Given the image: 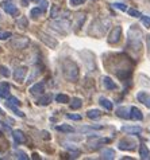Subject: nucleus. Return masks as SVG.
Wrapping results in <instances>:
<instances>
[{
    "label": "nucleus",
    "instance_id": "b1692460",
    "mask_svg": "<svg viewBox=\"0 0 150 160\" xmlns=\"http://www.w3.org/2000/svg\"><path fill=\"white\" fill-rule=\"evenodd\" d=\"M16 26L19 27L20 30H26L29 27V20H27V18L26 16H20L19 19H18V22H16Z\"/></svg>",
    "mask_w": 150,
    "mask_h": 160
},
{
    "label": "nucleus",
    "instance_id": "473e14b6",
    "mask_svg": "<svg viewBox=\"0 0 150 160\" xmlns=\"http://www.w3.org/2000/svg\"><path fill=\"white\" fill-rule=\"evenodd\" d=\"M0 74H2L3 77L8 78L11 75V72H10V69H8L7 66H0Z\"/></svg>",
    "mask_w": 150,
    "mask_h": 160
},
{
    "label": "nucleus",
    "instance_id": "79ce46f5",
    "mask_svg": "<svg viewBox=\"0 0 150 160\" xmlns=\"http://www.w3.org/2000/svg\"><path fill=\"white\" fill-rule=\"evenodd\" d=\"M0 127H2L4 131H7V132H11V133H12V129H11V128L7 125V124H4V122H0Z\"/></svg>",
    "mask_w": 150,
    "mask_h": 160
},
{
    "label": "nucleus",
    "instance_id": "a19ab883",
    "mask_svg": "<svg viewBox=\"0 0 150 160\" xmlns=\"http://www.w3.org/2000/svg\"><path fill=\"white\" fill-rule=\"evenodd\" d=\"M67 117L69 118V120H81V116L80 114H67Z\"/></svg>",
    "mask_w": 150,
    "mask_h": 160
},
{
    "label": "nucleus",
    "instance_id": "c03bdc74",
    "mask_svg": "<svg viewBox=\"0 0 150 160\" xmlns=\"http://www.w3.org/2000/svg\"><path fill=\"white\" fill-rule=\"evenodd\" d=\"M42 139L43 140H50V135L46 131H42Z\"/></svg>",
    "mask_w": 150,
    "mask_h": 160
},
{
    "label": "nucleus",
    "instance_id": "393cba45",
    "mask_svg": "<svg viewBox=\"0 0 150 160\" xmlns=\"http://www.w3.org/2000/svg\"><path fill=\"white\" fill-rule=\"evenodd\" d=\"M81 106H83V100L81 98H78V97L72 98V102H70V109L77 110V109H80Z\"/></svg>",
    "mask_w": 150,
    "mask_h": 160
},
{
    "label": "nucleus",
    "instance_id": "dca6fc26",
    "mask_svg": "<svg viewBox=\"0 0 150 160\" xmlns=\"http://www.w3.org/2000/svg\"><path fill=\"white\" fill-rule=\"evenodd\" d=\"M103 86L107 89V90H116V89H118V85L108 77V75L103 77Z\"/></svg>",
    "mask_w": 150,
    "mask_h": 160
},
{
    "label": "nucleus",
    "instance_id": "7ed1b4c3",
    "mask_svg": "<svg viewBox=\"0 0 150 160\" xmlns=\"http://www.w3.org/2000/svg\"><path fill=\"white\" fill-rule=\"evenodd\" d=\"M110 27V20L108 19H96L94 23H92L91 26V28H89V35H95L96 32V30H99L98 31V37H101V35H104L105 34V31L108 30Z\"/></svg>",
    "mask_w": 150,
    "mask_h": 160
},
{
    "label": "nucleus",
    "instance_id": "c9c22d12",
    "mask_svg": "<svg viewBox=\"0 0 150 160\" xmlns=\"http://www.w3.org/2000/svg\"><path fill=\"white\" fill-rule=\"evenodd\" d=\"M6 102H10V104H14V105H20V101L18 100L16 97H14V96H8Z\"/></svg>",
    "mask_w": 150,
    "mask_h": 160
},
{
    "label": "nucleus",
    "instance_id": "9b49d317",
    "mask_svg": "<svg viewBox=\"0 0 150 160\" xmlns=\"http://www.w3.org/2000/svg\"><path fill=\"white\" fill-rule=\"evenodd\" d=\"M29 92L31 93L33 96H41V94H43V92H45V82L35 83V85H33L31 88H30Z\"/></svg>",
    "mask_w": 150,
    "mask_h": 160
},
{
    "label": "nucleus",
    "instance_id": "4be33fe9",
    "mask_svg": "<svg viewBox=\"0 0 150 160\" xmlns=\"http://www.w3.org/2000/svg\"><path fill=\"white\" fill-rule=\"evenodd\" d=\"M99 102H100V105L103 106L105 110H112V108H114V104L108 98H105V97H100Z\"/></svg>",
    "mask_w": 150,
    "mask_h": 160
},
{
    "label": "nucleus",
    "instance_id": "423d86ee",
    "mask_svg": "<svg viewBox=\"0 0 150 160\" xmlns=\"http://www.w3.org/2000/svg\"><path fill=\"white\" fill-rule=\"evenodd\" d=\"M118 147L122 151H134L137 147V141L134 139H131V137H125V139L119 140Z\"/></svg>",
    "mask_w": 150,
    "mask_h": 160
},
{
    "label": "nucleus",
    "instance_id": "5701e85b",
    "mask_svg": "<svg viewBox=\"0 0 150 160\" xmlns=\"http://www.w3.org/2000/svg\"><path fill=\"white\" fill-rule=\"evenodd\" d=\"M56 129L58 132H62V133H72V132H74V128L68 125V124H61V125H57Z\"/></svg>",
    "mask_w": 150,
    "mask_h": 160
},
{
    "label": "nucleus",
    "instance_id": "e433bc0d",
    "mask_svg": "<svg viewBox=\"0 0 150 160\" xmlns=\"http://www.w3.org/2000/svg\"><path fill=\"white\" fill-rule=\"evenodd\" d=\"M127 12H129V15L133 16V18H141V16H142V15H141V12L134 10V8H130V10H127Z\"/></svg>",
    "mask_w": 150,
    "mask_h": 160
},
{
    "label": "nucleus",
    "instance_id": "a18cd8bd",
    "mask_svg": "<svg viewBox=\"0 0 150 160\" xmlns=\"http://www.w3.org/2000/svg\"><path fill=\"white\" fill-rule=\"evenodd\" d=\"M20 3H22V6L27 7V6H29V3H30V0H20Z\"/></svg>",
    "mask_w": 150,
    "mask_h": 160
},
{
    "label": "nucleus",
    "instance_id": "4468645a",
    "mask_svg": "<svg viewBox=\"0 0 150 160\" xmlns=\"http://www.w3.org/2000/svg\"><path fill=\"white\" fill-rule=\"evenodd\" d=\"M12 137H14V141L16 144H23L26 143V136L23 131L20 129H16V131H12Z\"/></svg>",
    "mask_w": 150,
    "mask_h": 160
},
{
    "label": "nucleus",
    "instance_id": "20e7f679",
    "mask_svg": "<svg viewBox=\"0 0 150 160\" xmlns=\"http://www.w3.org/2000/svg\"><path fill=\"white\" fill-rule=\"evenodd\" d=\"M49 26L53 28V30H56L57 32H60V34H68L69 32V30H70V22L67 20V19H60V20H51Z\"/></svg>",
    "mask_w": 150,
    "mask_h": 160
},
{
    "label": "nucleus",
    "instance_id": "f03ea898",
    "mask_svg": "<svg viewBox=\"0 0 150 160\" xmlns=\"http://www.w3.org/2000/svg\"><path fill=\"white\" fill-rule=\"evenodd\" d=\"M129 47L135 52H139L142 48V31L138 26H131L129 30Z\"/></svg>",
    "mask_w": 150,
    "mask_h": 160
},
{
    "label": "nucleus",
    "instance_id": "9d476101",
    "mask_svg": "<svg viewBox=\"0 0 150 160\" xmlns=\"http://www.w3.org/2000/svg\"><path fill=\"white\" fill-rule=\"evenodd\" d=\"M3 8H4V11L7 12V14H10L11 16H18L19 15V10H18V7L15 6V4H12V3H10V2H4L3 4Z\"/></svg>",
    "mask_w": 150,
    "mask_h": 160
},
{
    "label": "nucleus",
    "instance_id": "7c9ffc66",
    "mask_svg": "<svg viewBox=\"0 0 150 160\" xmlns=\"http://www.w3.org/2000/svg\"><path fill=\"white\" fill-rule=\"evenodd\" d=\"M56 101L60 102V104H68V102L70 101V98L67 94H61V93H60V94L56 96Z\"/></svg>",
    "mask_w": 150,
    "mask_h": 160
},
{
    "label": "nucleus",
    "instance_id": "49530a36",
    "mask_svg": "<svg viewBox=\"0 0 150 160\" xmlns=\"http://www.w3.org/2000/svg\"><path fill=\"white\" fill-rule=\"evenodd\" d=\"M31 156H33V159H34V160H38V159H41V156H39V155H38L37 152H34V153L31 155Z\"/></svg>",
    "mask_w": 150,
    "mask_h": 160
},
{
    "label": "nucleus",
    "instance_id": "1a4fd4ad",
    "mask_svg": "<svg viewBox=\"0 0 150 160\" xmlns=\"http://www.w3.org/2000/svg\"><path fill=\"white\" fill-rule=\"evenodd\" d=\"M26 74H27V68L26 66H19V68H16L14 70V79L18 82V83H22L24 81V78H26Z\"/></svg>",
    "mask_w": 150,
    "mask_h": 160
},
{
    "label": "nucleus",
    "instance_id": "ea45409f",
    "mask_svg": "<svg viewBox=\"0 0 150 160\" xmlns=\"http://www.w3.org/2000/svg\"><path fill=\"white\" fill-rule=\"evenodd\" d=\"M85 2V0H69V3H70V6L72 7H77V6H81V4Z\"/></svg>",
    "mask_w": 150,
    "mask_h": 160
},
{
    "label": "nucleus",
    "instance_id": "f704fd0d",
    "mask_svg": "<svg viewBox=\"0 0 150 160\" xmlns=\"http://www.w3.org/2000/svg\"><path fill=\"white\" fill-rule=\"evenodd\" d=\"M12 34L10 32V31H0V41H6V39L11 38Z\"/></svg>",
    "mask_w": 150,
    "mask_h": 160
},
{
    "label": "nucleus",
    "instance_id": "de8ad7c7",
    "mask_svg": "<svg viewBox=\"0 0 150 160\" xmlns=\"http://www.w3.org/2000/svg\"><path fill=\"white\" fill-rule=\"evenodd\" d=\"M3 114H4V113H3V110L0 109V116H3Z\"/></svg>",
    "mask_w": 150,
    "mask_h": 160
},
{
    "label": "nucleus",
    "instance_id": "f8f14e48",
    "mask_svg": "<svg viewBox=\"0 0 150 160\" xmlns=\"http://www.w3.org/2000/svg\"><path fill=\"white\" fill-rule=\"evenodd\" d=\"M137 100H138L139 102H142L146 108L150 109V94L147 92H138V94H137Z\"/></svg>",
    "mask_w": 150,
    "mask_h": 160
},
{
    "label": "nucleus",
    "instance_id": "412c9836",
    "mask_svg": "<svg viewBox=\"0 0 150 160\" xmlns=\"http://www.w3.org/2000/svg\"><path fill=\"white\" fill-rule=\"evenodd\" d=\"M139 156H141V159H143V160H149L150 159V151L145 144L139 145Z\"/></svg>",
    "mask_w": 150,
    "mask_h": 160
},
{
    "label": "nucleus",
    "instance_id": "f257e3e1",
    "mask_svg": "<svg viewBox=\"0 0 150 160\" xmlns=\"http://www.w3.org/2000/svg\"><path fill=\"white\" fill-rule=\"evenodd\" d=\"M62 73L67 81L69 82H76L80 77V70L74 61L72 59H65L62 62Z\"/></svg>",
    "mask_w": 150,
    "mask_h": 160
},
{
    "label": "nucleus",
    "instance_id": "6e6552de",
    "mask_svg": "<svg viewBox=\"0 0 150 160\" xmlns=\"http://www.w3.org/2000/svg\"><path fill=\"white\" fill-rule=\"evenodd\" d=\"M38 38L41 39V42L42 43H45L47 47H50V48H56L57 46H58V42L56 41L54 38H51L50 35H47L45 32H42V31H39L38 32Z\"/></svg>",
    "mask_w": 150,
    "mask_h": 160
},
{
    "label": "nucleus",
    "instance_id": "39448f33",
    "mask_svg": "<svg viewBox=\"0 0 150 160\" xmlns=\"http://www.w3.org/2000/svg\"><path fill=\"white\" fill-rule=\"evenodd\" d=\"M30 44V39L27 37H16L11 39V47L16 50H23Z\"/></svg>",
    "mask_w": 150,
    "mask_h": 160
},
{
    "label": "nucleus",
    "instance_id": "0eeeda50",
    "mask_svg": "<svg viewBox=\"0 0 150 160\" xmlns=\"http://www.w3.org/2000/svg\"><path fill=\"white\" fill-rule=\"evenodd\" d=\"M121 38H122V27L121 26H116V27H114L111 30V32H110L108 38H107V42L110 44H116L121 41Z\"/></svg>",
    "mask_w": 150,
    "mask_h": 160
},
{
    "label": "nucleus",
    "instance_id": "72a5a7b5",
    "mask_svg": "<svg viewBox=\"0 0 150 160\" xmlns=\"http://www.w3.org/2000/svg\"><path fill=\"white\" fill-rule=\"evenodd\" d=\"M34 2L37 3V4H39L43 11H46L47 7H49V3H47V0H34Z\"/></svg>",
    "mask_w": 150,
    "mask_h": 160
},
{
    "label": "nucleus",
    "instance_id": "cd10ccee",
    "mask_svg": "<svg viewBox=\"0 0 150 160\" xmlns=\"http://www.w3.org/2000/svg\"><path fill=\"white\" fill-rule=\"evenodd\" d=\"M14 155H15V158L19 159V160H29V155L26 153L24 151H22V149H16L14 152Z\"/></svg>",
    "mask_w": 150,
    "mask_h": 160
},
{
    "label": "nucleus",
    "instance_id": "ddd939ff",
    "mask_svg": "<svg viewBox=\"0 0 150 160\" xmlns=\"http://www.w3.org/2000/svg\"><path fill=\"white\" fill-rule=\"evenodd\" d=\"M122 132L127 133V135H139L142 132V128L141 127H134V125H125L121 128Z\"/></svg>",
    "mask_w": 150,
    "mask_h": 160
},
{
    "label": "nucleus",
    "instance_id": "f3484780",
    "mask_svg": "<svg viewBox=\"0 0 150 160\" xmlns=\"http://www.w3.org/2000/svg\"><path fill=\"white\" fill-rule=\"evenodd\" d=\"M114 158H115V151L111 149V148H104V149L100 152V159L112 160Z\"/></svg>",
    "mask_w": 150,
    "mask_h": 160
},
{
    "label": "nucleus",
    "instance_id": "2f4dec72",
    "mask_svg": "<svg viewBox=\"0 0 150 160\" xmlns=\"http://www.w3.org/2000/svg\"><path fill=\"white\" fill-rule=\"evenodd\" d=\"M50 16L51 18H57V16H61V10L58 6H51V10H50Z\"/></svg>",
    "mask_w": 150,
    "mask_h": 160
},
{
    "label": "nucleus",
    "instance_id": "2eb2a0df",
    "mask_svg": "<svg viewBox=\"0 0 150 160\" xmlns=\"http://www.w3.org/2000/svg\"><path fill=\"white\" fill-rule=\"evenodd\" d=\"M115 113H116V116L118 117H121V118H131V114H130V109L129 108H126V106H121V108H118L115 110Z\"/></svg>",
    "mask_w": 150,
    "mask_h": 160
},
{
    "label": "nucleus",
    "instance_id": "c756f323",
    "mask_svg": "<svg viewBox=\"0 0 150 160\" xmlns=\"http://www.w3.org/2000/svg\"><path fill=\"white\" fill-rule=\"evenodd\" d=\"M84 20H85V15L84 14H77L76 16V24H74V27H76V30H78L83 26Z\"/></svg>",
    "mask_w": 150,
    "mask_h": 160
},
{
    "label": "nucleus",
    "instance_id": "a211bd4d",
    "mask_svg": "<svg viewBox=\"0 0 150 160\" xmlns=\"http://www.w3.org/2000/svg\"><path fill=\"white\" fill-rule=\"evenodd\" d=\"M130 114H131V118H133V120H138V121L143 120L142 112H141L137 106H131V108H130Z\"/></svg>",
    "mask_w": 150,
    "mask_h": 160
},
{
    "label": "nucleus",
    "instance_id": "37998d69",
    "mask_svg": "<svg viewBox=\"0 0 150 160\" xmlns=\"http://www.w3.org/2000/svg\"><path fill=\"white\" fill-rule=\"evenodd\" d=\"M146 47H147V55L150 57V35L146 37Z\"/></svg>",
    "mask_w": 150,
    "mask_h": 160
},
{
    "label": "nucleus",
    "instance_id": "c85d7f7f",
    "mask_svg": "<svg viewBox=\"0 0 150 160\" xmlns=\"http://www.w3.org/2000/svg\"><path fill=\"white\" fill-rule=\"evenodd\" d=\"M6 105H7L8 108H10V109H11V110H12V112H14L15 114H18V116H19V117H24V113L22 112V110L18 109V108H16V105H14V104H10V102H6Z\"/></svg>",
    "mask_w": 150,
    "mask_h": 160
},
{
    "label": "nucleus",
    "instance_id": "58836bf2",
    "mask_svg": "<svg viewBox=\"0 0 150 160\" xmlns=\"http://www.w3.org/2000/svg\"><path fill=\"white\" fill-rule=\"evenodd\" d=\"M112 7H115L118 8V10H121V11H127V7H126V4H123V3H114L112 4Z\"/></svg>",
    "mask_w": 150,
    "mask_h": 160
},
{
    "label": "nucleus",
    "instance_id": "6ab92c4d",
    "mask_svg": "<svg viewBox=\"0 0 150 160\" xmlns=\"http://www.w3.org/2000/svg\"><path fill=\"white\" fill-rule=\"evenodd\" d=\"M10 96V85L7 82H0V97L7 98Z\"/></svg>",
    "mask_w": 150,
    "mask_h": 160
},
{
    "label": "nucleus",
    "instance_id": "bb28decb",
    "mask_svg": "<svg viewBox=\"0 0 150 160\" xmlns=\"http://www.w3.org/2000/svg\"><path fill=\"white\" fill-rule=\"evenodd\" d=\"M43 11L42 8H39V7H37V8H33L31 11H30V16H31V19H34V20H37L39 16H41L42 14H43Z\"/></svg>",
    "mask_w": 150,
    "mask_h": 160
},
{
    "label": "nucleus",
    "instance_id": "a878e982",
    "mask_svg": "<svg viewBox=\"0 0 150 160\" xmlns=\"http://www.w3.org/2000/svg\"><path fill=\"white\" fill-rule=\"evenodd\" d=\"M100 116H101V112L99 109H89L87 112V117L91 118V120H96V118H99Z\"/></svg>",
    "mask_w": 150,
    "mask_h": 160
},
{
    "label": "nucleus",
    "instance_id": "aec40b11",
    "mask_svg": "<svg viewBox=\"0 0 150 160\" xmlns=\"http://www.w3.org/2000/svg\"><path fill=\"white\" fill-rule=\"evenodd\" d=\"M50 102H51V96L50 94H41V97H39L38 101H37V105L46 106V105H49Z\"/></svg>",
    "mask_w": 150,
    "mask_h": 160
},
{
    "label": "nucleus",
    "instance_id": "4c0bfd02",
    "mask_svg": "<svg viewBox=\"0 0 150 160\" xmlns=\"http://www.w3.org/2000/svg\"><path fill=\"white\" fill-rule=\"evenodd\" d=\"M141 20H142V23H143L145 27L150 28V18H149V16H145V15H142V16H141Z\"/></svg>",
    "mask_w": 150,
    "mask_h": 160
}]
</instances>
